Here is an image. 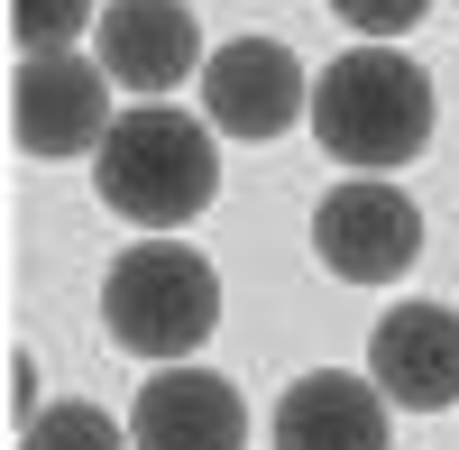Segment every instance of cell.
<instances>
[{"mask_svg": "<svg viewBox=\"0 0 459 450\" xmlns=\"http://www.w3.org/2000/svg\"><path fill=\"white\" fill-rule=\"evenodd\" d=\"M92 37H101V74L129 92H175L194 65H212L184 0H110Z\"/></svg>", "mask_w": 459, "mask_h": 450, "instance_id": "9", "label": "cell"}, {"mask_svg": "<svg viewBox=\"0 0 459 450\" xmlns=\"http://www.w3.org/2000/svg\"><path fill=\"white\" fill-rule=\"evenodd\" d=\"M276 450H386V395L377 377H294L276 404Z\"/></svg>", "mask_w": 459, "mask_h": 450, "instance_id": "10", "label": "cell"}, {"mask_svg": "<svg viewBox=\"0 0 459 450\" xmlns=\"http://www.w3.org/2000/svg\"><path fill=\"white\" fill-rule=\"evenodd\" d=\"M313 257L331 276H350V285H395L413 257H423V212H413V194H395L386 175H359V184H340V194H322Z\"/></svg>", "mask_w": 459, "mask_h": 450, "instance_id": "4", "label": "cell"}, {"mask_svg": "<svg viewBox=\"0 0 459 450\" xmlns=\"http://www.w3.org/2000/svg\"><path fill=\"white\" fill-rule=\"evenodd\" d=\"M19 450H138V441H129V423H110L101 404H47Z\"/></svg>", "mask_w": 459, "mask_h": 450, "instance_id": "12", "label": "cell"}, {"mask_svg": "<svg viewBox=\"0 0 459 450\" xmlns=\"http://www.w3.org/2000/svg\"><path fill=\"white\" fill-rule=\"evenodd\" d=\"M10 129L28 157H101L110 138V83L83 56H28L10 83Z\"/></svg>", "mask_w": 459, "mask_h": 450, "instance_id": "5", "label": "cell"}, {"mask_svg": "<svg viewBox=\"0 0 459 450\" xmlns=\"http://www.w3.org/2000/svg\"><path fill=\"white\" fill-rule=\"evenodd\" d=\"M313 138L331 147L340 166H413L432 147V83L423 65L395 47H350L322 83H313Z\"/></svg>", "mask_w": 459, "mask_h": 450, "instance_id": "2", "label": "cell"}, {"mask_svg": "<svg viewBox=\"0 0 459 450\" xmlns=\"http://www.w3.org/2000/svg\"><path fill=\"white\" fill-rule=\"evenodd\" d=\"M83 28H101V0H10V37L28 56H74Z\"/></svg>", "mask_w": 459, "mask_h": 450, "instance_id": "11", "label": "cell"}, {"mask_svg": "<svg viewBox=\"0 0 459 450\" xmlns=\"http://www.w3.org/2000/svg\"><path fill=\"white\" fill-rule=\"evenodd\" d=\"M92 184H101V203L120 221H138V230H184V221L221 194L212 129L166 110V101H138V110L110 120L101 157H92Z\"/></svg>", "mask_w": 459, "mask_h": 450, "instance_id": "1", "label": "cell"}, {"mask_svg": "<svg viewBox=\"0 0 459 450\" xmlns=\"http://www.w3.org/2000/svg\"><path fill=\"white\" fill-rule=\"evenodd\" d=\"M368 377L386 404H404V414H441V404L459 395V313L450 304H404L377 322L368 341Z\"/></svg>", "mask_w": 459, "mask_h": 450, "instance_id": "7", "label": "cell"}, {"mask_svg": "<svg viewBox=\"0 0 459 450\" xmlns=\"http://www.w3.org/2000/svg\"><path fill=\"white\" fill-rule=\"evenodd\" d=\"M203 110H212V129H230V138H285L294 120H313V83H303L294 47L239 37V47H221L203 65Z\"/></svg>", "mask_w": 459, "mask_h": 450, "instance_id": "6", "label": "cell"}, {"mask_svg": "<svg viewBox=\"0 0 459 450\" xmlns=\"http://www.w3.org/2000/svg\"><path fill=\"white\" fill-rule=\"evenodd\" d=\"M239 432H248V404L212 368H157L129 404L138 450H239Z\"/></svg>", "mask_w": 459, "mask_h": 450, "instance_id": "8", "label": "cell"}, {"mask_svg": "<svg viewBox=\"0 0 459 450\" xmlns=\"http://www.w3.org/2000/svg\"><path fill=\"white\" fill-rule=\"evenodd\" d=\"M331 10L350 19V28H368V47H386V37H404L413 19L432 10V0H331Z\"/></svg>", "mask_w": 459, "mask_h": 450, "instance_id": "13", "label": "cell"}, {"mask_svg": "<svg viewBox=\"0 0 459 450\" xmlns=\"http://www.w3.org/2000/svg\"><path fill=\"white\" fill-rule=\"evenodd\" d=\"M101 322H110V341H120V350L184 368V359L212 341V322H221V276H212V257L175 248V239H138L120 267H110V285H101Z\"/></svg>", "mask_w": 459, "mask_h": 450, "instance_id": "3", "label": "cell"}]
</instances>
